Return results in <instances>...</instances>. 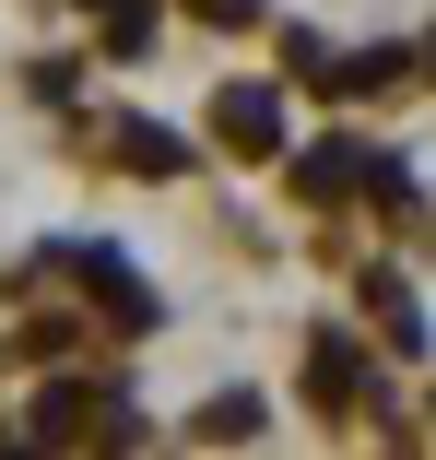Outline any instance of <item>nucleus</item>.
Returning <instances> with one entry per match:
<instances>
[{
	"label": "nucleus",
	"instance_id": "nucleus-1",
	"mask_svg": "<svg viewBox=\"0 0 436 460\" xmlns=\"http://www.w3.org/2000/svg\"><path fill=\"white\" fill-rule=\"evenodd\" d=\"M295 190H307V201H330V190H378V201H401L413 177H401L389 154H366V142H342V130H330V142L295 154Z\"/></svg>",
	"mask_w": 436,
	"mask_h": 460
},
{
	"label": "nucleus",
	"instance_id": "nucleus-2",
	"mask_svg": "<svg viewBox=\"0 0 436 460\" xmlns=\"http://www.w3.org/2000/svg\"><path fill=\"white\" fill-rule=\"evenodd\" d=\"M213 142L236 165H272L283 154V95H272V83H224V95H213Z\"/></svg>",
	"mask_w": 436,
	"mask_h": 460
},
{
	"label": "nucleus",
	"instance_id": "nucleus-3",
	"mask_svg": "<svg viewBox=\"0 0 436 460\" xmlns=\"http://www.w3.org/2000/svg\"><path fill=\"white\" fill-rule=\"evenodd\" d=\"M71 271H83V284H95V296H107V319H130V331H153V319H165V307H153V284H130V271H118L107 248H83Z\"/></svg>",
	"mask_w": 436,
	"mask_h": 460
},
{
	"label": "nucleus",
	"instance_id": "nucleus-4",
	"mask_svg": "<svg viewBox=\"0 0 436 460\" xmlns=\"http://www.w3.org/2000/svg\"><path fill=\"white\" fill-rule=\"evenodd\" d=\"M307 390H318V402H342V390H366V354L342 342V331H318V342H307Z\"/></svg>",
	"mask_w": 436,
	"mask_h": 460
},
{
	"label": "nucleus",
	"instance_id": "nucleus-5",
	"mask_svg": "<svg viewBox=\"0 0 436 460\" xmlns=\"http://www.w3.org/2000/svg\"><path fill=\"white\" fill-rule=\"evenodd\" d=\"M118 165H142V177H178V165H189V142H178V130H118Z\"/></svg>",
	"mask_w": 436,
	"mask_h": 460
},
{
	"label": "nucleus",
	"instance_id": "nucleus-6",
	"mask_svg": "<svg viewBox=\"0 0 436 460\" xmlns=\"http://www.w3.org/2000/svg\"><path fill=\"white\" fill-rule=\"evenodd\" d=\"M366 307L389 319V342H413V331H424V319H413V296H401V271H366Z\"/></svg>",
	"mask_w": 436,
	"mask_h": 460
},
{
	"label": "nucleus",
	"instance_id": "nucleus-7",
	"mask_svg": "<svg viewBox=\"0 0 436 460\" xmlns=\"http://www.w3.org/2000/svg\"><path fill=\"white\" fill-rule=\"evenodd\" d=\"M201 437H213V448H224V437H259V402H248V390H224V402L201 413Z\"/></svg>",
	"mask_w": 436,
	"mask_h": 460
},
{
	"label": "nucleus",
	"instance_id": "nucleus-8",
	"mask_svg": "<svg viewBox=\"0 0 436 460\" xmlns=\"http://www.w3.org/2000/svg\"><path fill=\"white\" fill-rule=\"evenodd\" d=\"M424 71H436V36H424Z\"/></svg>",
	"mask_w": 436,
	"mask_h": 460
}]
</instances>
